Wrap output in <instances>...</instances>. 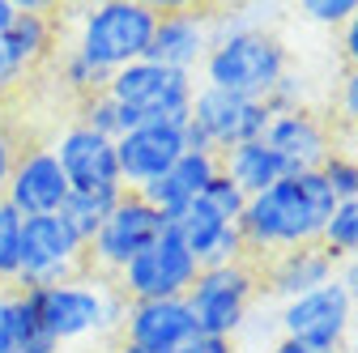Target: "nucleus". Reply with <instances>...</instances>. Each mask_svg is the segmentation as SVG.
I'll list each match as a JSON object with an SVG mask.
<instances>
[{"label": "nucleus", "mask_w": 358, "mask_h": 353, "mask_svg": "<svg viewBox=\"0 0 358 353\" xmlns=\"http://www.w3.org/2000/svg\"><path fill=\"white\" fill-rule=\"evenodd\" d=\"M184 153H188L184 123H137V128H128L115 141V162H120L124 192H145Z\"/></svg>", "instance_id": "12"}, {"label": "nucleus", "mask_w": 358, "mask_h": 353, "mask_svg": "<svg viewBox=\"0 0 358 353\" xmlns=\"http://www.w3.org/2000/svg\"><path fill=\"white\" fill-rule=\"evenodd\" d=\"M115 200H120V192H69L60 217L69 222V230L90 247V239L99 234V226L107 222V213L115 209Z\"/></svg>", "instance_id": "24"}, {"label": "nucleus", "mask_w": 358, "mask_h": 353, "mask_svg": "<svg viewBox=\"0 0 358 353\" xmlns=\"http://www.w3.org/2000/svg\"><path fill=\"white\" fill-rule=\"evenodd\" d=\"M0 47H5V60H9L13 77H22L38 60H48L52 47H56V22H52L48 5H17V17L0 34Z\"/></svg>", "instance_id": "21"}, {"label": "nucleus", "mask_w": 358, "mask_h": 353, "mask_svg": "<svg viewBox=\"0 0 358 353\" xmlns=\"http://www.w3.org/2000/svg\"><path fill=\"white\" fill-rule=\"evenodd\" d=\"M52 153H56V162H60L73 192H124L120 162H115V141L99 137V132L73 123V128L60 132Z\"/></svg>", "instance_id": "13"}, {"label": "nucleus", "mask_w": 358, "mask_h": 353, "mask_svg": "<svg viewBox=\"0 0 358 353\" xmlns=\"http://www.w3.org/2000/svg\"><path fill=\"white\" fill-rule=\"evenodd\" d=\"M22 222L26 217L9 200H0V285L17 281V269H22Z\"/></svg>", "instance_id": "27"}, {"label": "nucleus", "mask_w": 358, "mask_h": 353, "mask_svg": "<svg viewBox=\"0 0 358 353\" xmlns=\"http://www.w3.org/2000/svg\"><path fill=\"white\" fill-rule=\"evenodd\" d=\"M268 119H273V111L256 98H239V94H227V90H213V85H196L192 111L184 119V141H188L192 153L222 158L235 145L264 141Z\"/></svg>", "instance_id": "5"}, {"label": "nucleus", "mask_w": 358, "mask_h": 353, "mask_svg": "<svg viewBox=\"0 0 358 353\" xmlns=\"http://www.w3.org/2000/svg\"><path fill=\"white\" fill-rule=\"evenodd\" d=\"M333 277H337V260L320 243H311V247H290V251L268 255V269H264L260 285L278 302H290V298H303L311 290L329 285Z\"/></svg>", "instance_id": "19"}, {"label": "nucleus", "mask_w": 358, "mask_h": 353, "mask_svg": "<svg viewBox=\"0 0 358 353\" xmlns=\"http://www.w3.org/2000/svg\"><path fill=\"white\" fill-rule=\"evenodd\" d=\"M175 353H235V340H227V336H209V332H196L188 345H179Z\"/></svg>", "instance_id": "33"}, {"label": "nucleus", "mask_w": 358, "mask_h": 353, "mask_svg": "<svg viewBox=\"0 0 358 353\" xmlns=\"http://www.w3.org/2000/svg\"><path fill=\"white\" fill-rule=\"evenodd\" d=\"M85 273V243L69 230L60 213L52 217H26L22 222V269L17 290H48Z\"/></svg>", "instance_id": "9"}, {"label": "nucleus", "mask_w": 358, "mask_h": 353, "mask_svg": "<svg viewBox=\"0 0 358 353\" xmlns=\"http://www.w3.org/2000/svg\"><path fill=\"white\" fill-rule=\"evenodd\" d=\"M196 273H201V260L166 226L141 255H132L111 281L128 302H150V298H188Z\"/></svg>", "instance_id": "8"}, {"label": "nucleus", "mask_w": 358, "mask_h": 353, "mask_svg": "<svg viewBox=\"0 0 358 353\" xmlns=\"http://www.w3.org/2000/svg\"><path fill=\"white\" fill-rule=\"evenodd\" d=\"M333 192L324 188L320 170L311 174H286L268 192L248 196V209L239 217V234L248 243V255H278L290 247L320 243V230L333 213Z\"/></svg>", "instance_id": "1"}, {"label": "nucleus", "mask_w": 358, "mask_h": 353, "mask_svg": "<svg viewBox=\"0 0 358 353\" xmlns=\"http://www.w3.org/2000/svg\"><path fill=\"white\" fill-rule=\"evenodd\" d=\"M60 81L69 85L73 94H81V98H90V94H103L107 90V81H111V73H103L99 64H90L85 56H77L73 47L60 56Z\"/></svg>", "instance_id": "28"}, {"label": "nucleus", "mask_w": 358, "mask_h": 353, "mask_svg": "<svg viewBox=\"0 0 358 353\" xmlns=\"http://www.w3.org/2000/svg\"><path fill=\"white\" fill-rule=\"evenodd\" d=\"M13 166H17V141L9 137L5 128H0V200H5V192H9V174H13Z\"/></svg>", "instance_id": "34"}, {"label": "nucleus", "mask_w": 358, "mask_h": 353, "mask_svg": "<svg viewBox=\"0 0 358 353\" xmlns=\"http://www.w3.org/2000/svg\"><path fill=\"white\" fill-rule=\"evenodd\" d=\"M0 353H9V294L0 290Z\"/></svg>", "instance_id": "37"}, {"label": "nucleus", "mask_w": 358, "mask_h": 353, "mask_svg": "<svg viewBox=\"0 0 358 353\" xmlns=\"http://www.w3.org/2000/svg\"><path fill=\"white\" fill-rule=\"evenodd\" d=\"M77 123L90 128V132H99V137H107V141H120L128 128H137V119H132L107 90L81 98V119H77Z\"/></svg>", "instance_id": "26"}, {"label": "nucleus", "mask_w": 358, "mask_h": 353, "mask_svg": "<svg viewBox=\"0 0 358 353\" xmlns=\"http://www.w3.org/2000/svg\"><path fill=\"white\" fill-rule=\"evenodd\" d=\"M222 166H217V158L213 153H184V158H179L166 174H162V179H154L141 196L158 209V213H166V222H171V217L175 213H184L192 200H201V192L213 183V174H217Z\"/></svg>", "instance_id": "20"}, {"label": "nucleus", "mask_w": 358, "mask_h": 353, "mask_svg": "<svg viewBox=\"0 0 358 353\" xmlns=\"http://www.w3.org/2000/svg\"><path fill=\"white\" fill-rule=\"evenodd\" d=\"M264 145L278 153L286 174H311V170H320L324 158L333 153V137H329L324 119L311 115L307 107L303 111H282V115L268 119Z\"/></svg>", "instance_id": "16"}, {"label": "nucleus", "mask_w": 358, "mask_h": 353, "mask_svg": "<svg viewBox=\"0 0 358 353\" xmlns=\"http://www.w3.org/2000/svg\"><path fill=\"white\" fill-rule=\"evenodd\" d=\"M256 294H260L256 264L239 260V264H205L184 302L196 320V332L235 340L252 315V306H256Z\"/></svg>", "instance_id": "7"}, {"label": "nucleus", "mask_w": 358, "mask_h": 353, "mask_svg": "<svg viewBox=\"0 0 358 353\" xmlns=\"http://www.w3.org/2000/svg\"><path fill=\"white\" fill-rule=\"evenodd\" d=\"M217 166H222V174H227V179H231L243 196H260V192L273 188L278 179H286L278 153L268 149L264 141H248V145L227 149V153L217 158Z\"/></svg>", "instance_id": "22"}, {"label": "nucleus", "mask_w": 358, "mask_h": 353, "mask_svg": "<svg viewBox=\"0 0 358 353\" xmlns=\"http://www.w3.org/2000/svg\"><path fill=\"white\" fill-rule=\"evenodd\" d=\"M264 353H341V349H316V345H303V340H290V336H278Z\"/></svg>", "instance_id": "36"}, {"label": "nucleus", "mask_w": 358, "mask_h": 353, "mask_svg": "<svg viewBox=\"0 0 358 353\" xmlns=\"http://www.w3.org/2000/svg\"><path fill=\"white\" fill-rule=\"evenodd\" d=\"M196 336V320L184 298H150V302H128L124 315V345L175 353Z\"/></svg>", "instance_id": "17"}, {"label": "nucleus", "mask_w": 358, "mask_h": 353, "mask_svg": "<svg viewBox=\"0 0 358 353\" xmlns=\"http://www.w3.org/2000/svg\"><path fill=\"white\" fill-rule=\"evenodd\" d=\"M154 26H158V9L145 0H103L81 17L73 52L99 64L103 73H115L150 56Z\"/></svg>", "instance_id": "4"}, {"label": "nucleus", "mask_w": 358, "mask_h": 353, "mask_svg": "<svg viewBox=\"0 0 358 353\" xmlns=\"http://www.w3.org/2000/svg\"><path fill=\"white\" fill-rule=\"evenodd\" d=\"M9 353H60L56 336L43 328L30 294L22 290L9 294Z\"/></svg>", "instance_id": "23"}, {"label": "nucleus", "mask_w": 358, "mask_h": 353, "mask_svg": "<svg viewBox=\"0 0 358 353\" xmlns=\"http://www.w3.org/2000/svg\"><path fill=\"white\" fill-rule=\"evenodd\" d=\"M0 81H5V85L13 81V68H9V60H5V47H0Z\"/></svg>", "instance_id": "39"}, {"label": "nucleus", "mask_w": 358, "mask_h": 353, "mask_svg": "<svg viewBox=\"0 0 358 353\" xmlns=\"http://www.w3.org/2000/svg\"><path fill=\"white\" fill-rule=\"evenodd\" d=\"M171 230L184 239V247L201 260V269L205 264H239V260H248V243H243L239 226L222 222V217L209 204H201V200H192L184 213H175Z\"/></svg>", "instance_id": "18"}, {"label": "nucleus", "mask_w": 358, "mask_h": 353, "mask_svg": "<svg viewBox=\"0 0 358 353\" xmlns=\"http://www.w3.org/2000/svg\"><path fill=\"white\" fill-rule=\"evenodd\" d=\"M107 94L137 123H184L196 98V77L154 60H137L111 73Z\"/></svg>", "instance_id": "6"}, {"label": "nucleus", "mask_w": 358, "mask_h": 353, "mask_svg": "<svg viewBox=\"0 0 358 353\" xmlns=\"http://www.w3.org/2000/svg\"><path fill=\"white\" fill-rule=\"evenodd\" d=\"M22 294H30L43 328L56 336V345L124 328V315H128V298L115 290V281L90 269L73 281L48 285V290H22Z\"/></svg>", "instance_id": "3"}, {"label": "nucleus", "mask_w": 358, "mask_h": 353, "mask_svg": "<svg viewBox=\"0 0 358 353\" xmlns=\"http://www.w3.org/2000/svg\"><path fill=\"white\" fill-rule=\"evenodd\" d=\"M273 320H278V336L316 345V349H341V340L354 328V302H350L345 285L333 277L329 285L311 290L303 298L278 302Z\"/></svg>", "instance_id": "11"}, {"label": "nucleus", "mask_w": 358, "mask_h": 353, "mask_svg": "<svg viewBox=\"0 0 358 353\" xmlns=\"http://www.w3.org/2000/svg\"><path fill=\"white\" fill-rule=\"evenodd\" d=\"M69 179H64V170L56 162V153L48 145H34L26 153H17V166L9 174V192L5 200L22 213V217H52L64 209L69 200Z\"/></svg>", "instance_id": "14"}, {"label": "nucleus", "mask_w": 358, "mask_h": 353, "mask_svg": "<svg viewBox=\"0 0 358 353\" xmlns=\"http://www.w3.org/2000/svg\"><path fill=\"white\" fill-rule=\"evenodd\" d=\"M205 85L264 103L290 73L286 43L243 13H213V47L201 64Z\"/></svg>", "instance_id": "2"}, {"label": "nucleus", "mask_w": 358, "mask_h": 353, "mask_svg": "<svg viewBox=\"0 0 358 353\" xmlns=\"http://www.w3.org/2000/svg\"><path fill=\"white\" fill-rule=\"evenodd\" d=\"M337 111L350 128H358V68H345L341 73V85H337Z\"/></svg>", "instance_id": "32"}, {"label": "nucleus", "mask_w": 358, "mask_h": 353, "mask_svg": "<svg viewBox=\"0 0 358 353\" xmlns=\"http://www.w3.org/2000/svg\"><path fill=\"white\" fill-rule=\"evenodd\" d=\"M209 47H213V13H201V9H162L145 60L179 68V73H196L205 64Z\"/></svg>", "instance_id": "15"}, {"label": "nucleus", "mask_w": 358, "mask_h": 353, "mask_svg": "<svg viewBox=\"0 0 358 353\" xmlns=\"http://www.w3.org/2000/svg\"><path fill=\"white\" fill-rule=\"evenodd\" d=\"M337 43H341V56H345V68H358V9H354V17H350V22L341 26Z\"/></svg>", "instance_id": "35"}, {"label": "nucleus", "mask_w": 358, "mask_h": 353, "mask_svg": "<svg viewBox=\"0 0 358 353\" xmlns=\"http://www.w3.org/2000/svg\"><path fill=\"white\" fill-rule=\"evenodd\" d=\"M320 247H324L337 264L350 260V255H358V196L333 204L329 222H324V230H320Z\"/></svg>", "instance_id": "25"}, {"label": "nucleus", "mask_w": 358, "mask_h": 353, "mask_svg": "<svg viewBox=\"0 0 358 353\" xmlns=\"http://www.w3.org/2000/svg\"><path fill=\"white\" fill-rule=\"evenodd\" d=\"M201 204H209V209L222 217V222H235V226H239V217H243V209H248V196L227 179V174L217 170V174H213V183L201 192Z\"/></svg>", "instance_id": "30"}, {"label": "nucleus", "mask_w": 358, "mask_h": 353, "mask_svg": "<svg viewBox=\"0 0 358 353\" xmlns=\"http://www.w3.org/2000/svg\"><path fill=\"white\" fill-rule=\"evenodd\" d=\"M166 213H158L141 192H120L115 209L107 213V222L85 247V264H94L103 277H115L132 255H141L162 230H166Z\"/></svg>", "instance_id": "10"}, {"label": "nucleus", "mask_w": 358, "mask_h": 353, "mask_svg": "<svg viewBox=\"0 0 358 353\" xmlns=\"http://www.w3.org/2000/svg\"><path fill=\"white\" fill-rule=\"evenodd\" d=\"M17 17V0H0V34L9 30V22Z\"/></svg>", "instance_id": "38"}, {"label": "nucleus", "mask_w": 358, "mask_h": 353, "mask_svg": "<svg viewBox=\"0 0 358 353\" xmlns=\"http://www.w3.org/2000/svg\"><path fill=\"white\" fill-rule=\"evenodd\" d=\"M120 353H154V349H137V345H124Z\"/></svg>", "instance_id": "40"}, {"label": "nucleus", "mask_w": 358, "mask_h": 353, "mask_svg": "<svg viewBox=\"0 0 358 353\" xmlns=\"http://www.w3.org/2000/svg\"><path fill=\"white\" fill-rule=\"evenodd\" d=\"M0 98H5V81H0Z\"/></svg>", "instance_id": "41"}, {"label": "nucleus", "mask_w": 358, "mask_h": 353, "mask_svg": "<svg viewBox=\"0 0 358 353\" xmlns=\"http://www.w3.org/2000/svg\"><path fill=\"white\" fill-rule=\"evenodd\" d=\"M320 179H324V188L333 192V200H354V196H358V158L333 149V153L324 158V166H320Z\"/></svg>", "instance_id": "29"}, {"label": "nucleus", "mask_w": 358, "mask_h": 353, "mask_svg": "<svg viewBox=\"0 0 358 353\" xmlns=\"http://www.w3.org/2000/svg\"><path fill=\"white\" fill-rule=\"evenodd\" d=\"M354 9H358V0H303V5H299V13H303L307 22H316V26H337V30L354 17Z\"/></svg>", "instance_id": "31"}]
</instances>
